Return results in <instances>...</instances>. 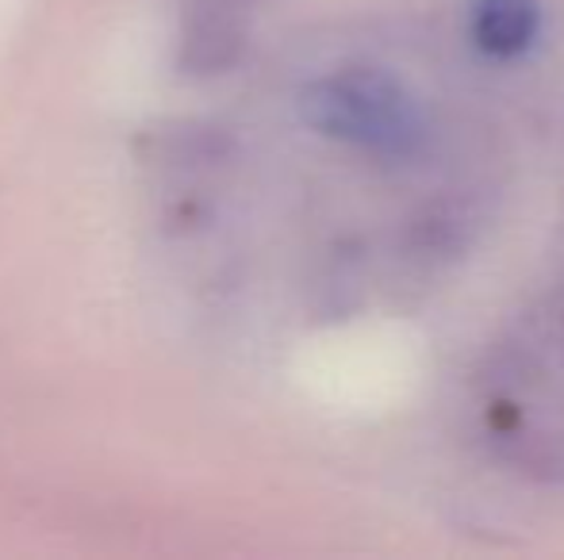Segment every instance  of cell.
Here are the masks:
<instances>
[{
    "label": "cell",
    "mask_w": 564,
    "mask_h": 560,
    "mask_svg": "<svg viewBox=\"0 0 564 560\" xmlns=\"http://www.w3.org/2000/svg\"><path fill=\"white\" fill-rule=\"evenodd\" d=\"M300 112L319 135L380 157L415 154L426 135L415 92L372 66H349L312 81L300 97Z\"/></svg>",
    "instance_id": "1"
},
{
    "label": "cell",
    "mask_w": 564,
    "mask_h": 560,
    "mask_svg": "<svg viewBox=\"0 0 564 560\" xmlns=\"http://www.w3.org/2000/svg\"><path fill=\"white\" fill-rule=\"evenodd\" d=\"M246 43L242 4L224 0H188L185 31H181V69L196 77L224 74L238 62Z\"/></svg>",
    "instance_id": "2"
},
{
    "label": "cell",
    "mask_w": 564,
    "mask_h": 560,
    "mask_svg": "<svg viewBox=\"0 0 564 560\" xmlns=\"http://www.w3.org/2000/svg\"><path fill=\"white\" fill-rule=\"evenodd\" d=\"M468 28L488 58H522L542 31V0H473Z\"/></svg>",
    "instance_id": "3"
},
{
    "label": "cell",
    "mask_w": 564,
    "mask_h": 560,
    "mask_svg": "<svg viewBox=\"0 0 564 560\" xmlns=\"http://www.w3.org/2000/svg\"><path fill=\"white\" fill-rule=\"evenodd\" d=\"M224 4H246V0H224Z\"/></svg>",
    "instance_id": "4"
}]
</instances>
